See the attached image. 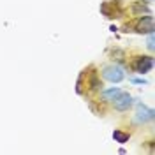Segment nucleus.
Returning a JSON list of instances; mask_svg holds the SVG:
<instances>
[{
    "label": "nucleus",
    "mask_w": 155,
    "mask_h": 155,
    "mask_svg": "<svg viewBox=\"0 0 155 155\" xmlns=\"http://www.w3.org/2000/svg\"><path fill=\"white\" fill-rule=\"evenodd\" d=\"M104 78H106L107 81H113V83H118V81H122L125 74H124V71L120 67H116V65H111V67H106L104 69Z\"/></svg>",
    "instance_id": "1"
},
{
    "label": "nucleus",
    "mask_w": 155,
    "mask_h": 155,
    "mask_svg": "<svg viewBox=\"0 0 155 155\" xmlns=\"http://www.w3.org/2000/svg\"><path fill=\"white\" fill-rule=\"evenodd\" d=\"M148 48H150V49H153V32L150 34V39H148Z\"/></svg>",
    "instance_id": "8"
},
{
    "label": "nucleus",
    "mask_w": 155,
    "mask_h": 155,
    "mask_svg": "<svg viewBox=\"0 0 155 155\" xmlns=\"http://www.w3.org/2000/svg\"><path fill=\"white\" fill-rule=\"evenodd\" d=\"M122 94V90L120 88H111V90H106V92H102V97L106 99V101H115L116 97Z\"/></svg>",
    "instance_id": "6"
},
{
    "label": "nucleus",
    "mask_w": 155,
    "mask_h": 155,
    "mask_svg": "<svg viewBox=\"0 0 155 155\" xmlns=\"http://www.w3.org/2000/svg\"><path fill=\"white\" fill-rule=\"evenodd\" d=\"M152 65H153L152 57H143V58H137V60H136L134 69H136V72L143 74V72H148V71L152 69Z\"/></svg>",
    "instance_id": "2"
},
{
    "label": "nucleus",
    "mask_w": 155,
    "mask_h": 155,
    "mask_svg": "<svg viewBox=\"0 0 155 155\" xmlns=\"http://www.w3.org/2000/svg\"><path fill=\"white\" fill-rule=\"evenodd\" d=\"M137 32H148V34H152L153 32V19L150 18V16H145L137 23Z\"/></svg>",
    "instance_id": "5"
},
{
    "label": "nucleus",
    "mask_w": 155,
    "mask_h": 155,
    "mask_svg": "<svg viewBox=\"0 0 155 155\" xmlns=\"http://www.w3.org/2000/svg\"><path fill=\"white\" fill-rule=\"evenodd\" d=\"M116 137V139H118V141H120V143H125L127 139H129V136H125V134H122V132H115V134H113Z\"/></svg>",
    "instance_id": "7"
},
{
    "label": "nucleus",
    "mask_w": 155,
    "mask_h": 155,
    "mask_svg": "<svg viewBox=\"0 0 155 155\" xmlns=\"http://www.w3.org/2000/svg\"><path fill=\"white\" fill-rule=\"evenodd\" d=\"M130 104H132V97L129 95V94H124V92L115 99V107L118 109V111H125V109H129Z\"/></svg>",
    "instance_id": "3"
},
{
    "label": "nucleus",
    "mask_w": 155,
    "mask_h": 155,
    "mask_svg": "<svg viewBox=\"0 0 155 155\" xmlns=\"http://www.w3.org/2000/svg\"><path fill=\"white\" fill-rule=\"evenodd\" d=\"M153 109H150V107L143 106V104H137V122H150V120H153Z\"/></svg>",
    "instance_id": "4"
}]
</instances>
